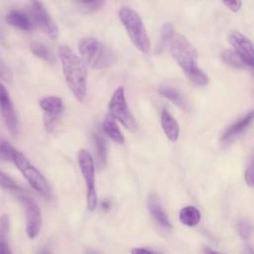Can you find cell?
<instances>
[{"label": "cell", "mask_w": 254, "mask_h": 254, "mask_svg": "<svg viewBox=\"0 0 254 254\" xmlns=\"http://www.w3.org/2000/svg\"><path fill=\"white\" fill-rule=\"evenodd\" d=\"M203 254H222V253H220L218 251H215V250H212L208 247H204L203 248Z\"/></svg>", "instance_id": "e575fe53"}, {"label": "cell", "mask_w": 254, "mask_h": 254, "mask_svg": "<svg viewBox=\"0 0 254 254\" xmlns=\"http://www.w3.org/2000/svg\"><path fill=\"white\" fill-rule=\"evenodd\" d=\"M79 1L85 5H93V4L97 3L99 0H79Z\"/></svg>", "instance_id": "8d00e7d4"}, {"label": "cell", "mask_w": 254, "mask_h": 254, "mask_svg": "<svg viewBox=\"0 0 254 254\" xmlns=\"http://www.w3.org/2000/svg\"><path fill=\"white\" fill-rule=\"evenodd\" d=\"M228 42L233 47V50L241 57L244 63L252 67L254 64L253 57V45L252 42L241 32L232 30L228 33L227 36Z\"/></svg>", "instance_id": "30bf717a"}, {"label": "cell", "mask_w": 254, "mask_h": 254, "mask_svg": "<svg viewBox=\"0 0 254 254\" xmlns=\"http://www.w3.org/2000/svg\"><path fill=\"white\" fill-rule=\"evenodd\" d=\"M12 161L35 190H37L38 192L45 196L50 195L51 188L47 180L40 173V171L36 167H34L20 151H15Z\"/></svg>", "instance_id": "52a82bcc"}, {"label": "cell", "mask_w": 254, "mask_h": 254, "mask_svg": "<svg viewBox=\"0 0 254 254\" xmlns=\"http://www.w3.org/2000/svg\"><path fill=\"white\" fill-rule=\"evenodd\" d=\"M175 35L174 26L172 23H165L161 29V42H160V50H162L167 43H170L173 36Z\"/></svg>", "instance_id": "484cf974"}, {"label": "cell", "mask_w": 254, "mask_h": 254, "mask_svg": "<svg viewBox=\"0 0 254 254\" xmlns=\"http://www.w3.org/2000/svg\"><path fill=\"white\" fill-rule=\"evenodd\" d=\"M221 2L232 12L236 13L240 10L242 1L241 0H221Z\"/></svg>", "instance_id": "f546056e"}, {"label": "cell", "mask_w": 254, "mask_h": 254, "mask_svg": "<svg viewBox=\"0 0 254 254\" xmlns=\"http://www.w3.org/2000/svg\"><path fill=\"white\" fill-rule=\"evenodd\" d=\"M0 110H1V114L3 116V119L5 120V123L8 127V129L10 130V132L12 134H17L18 133V120H17V116H16V112L15 109L13 107V103L11 102L10 99L1 102L0 103Z\"/></svg>", "instance_id": "2e32d148"}, {"label": "cell", "mask_w": 254, "mask_h": 254, "mask_svg": "<svg viewBox=\"0 0 254 254\" xmlns=\"http://www.w3.org/2000/svg\"><path fill=\"white\" fill-rule=\"evenodd\" d=\"M0 78L6 81L7 83H10L12 80V72L10 68L0 60Z\"/></svg>", "instance_id": "f1b7e54d"}, {"label": "cell", "mask_w": 254, "mask_h": 254, "mask_svg": "<svg viewBox=\"0 0 254 254\" xmlns=\"http://www.w3.org/2000/svg\"><path fill=\"white\" fill-rule=\"evenodd\" d=\"M30 48H31L32 53L36 57H38V58H40V59H42V60H44L46 62L53 63V60H54L53 56L50 53V51L48 50V48L45 47L44 45L39 44V43H32Z\"/></svg>", "instance_id": "603a6c76"}, {"label": "cell", "mask_w": 254, "mask_h": 254, "mask_svg": "<svg viewBox=\"0 0 254 254\" xmlns=\"http://www.w3.org/2000/svg\"><path fill=\"white\" fill-rule=\"evenodd\" d=\"M161 125L165 135L170 141L175 142L178 140L180 135V126L177 120L167 110H163L161 113Z\"/></svg>", "instance_id": "9a60e30c"}, {"label": "cell", "mask_w": 254, "mask_h": 254, "mask_svg": "<svg viewBox=\"0 0 254 254\" xmlns=\"http://www.w3.org/2000/svg\"><path fill=\"white\" fill-rule=\"evenodd\" d=\"M101 205H102V209H105V210H108V209L111 208V203H110V201L107 200V199L104 200Z\"/></svg>", "instance_id": "d590c367"}, {"label": "cell", "mask_w": 254, "mask_h": 254, "mask_svg": "<svg viewBox=\"0 0 254 254\" xmlns=\"http://www.w3.org/2000/svg\"><path fill=\"white\" fill-rule=\"evenodd\" d=\"M0 254H12L8 239H0Z\"/></svg>", "instance_id": "1f68e13d"}, {"label": "cell", "mask_w": 254, "mask_h": 254, "mask_svg": "<svg viewBox=\"0 0 254 254\" xmlns=\"http://www.w3.org/2000/svg\"><path fill=\"white\" fill-rule=\"evenodd\" d=\"M40 254H50V253H48V252H46V251H43V252H41Z\"/></svg>", "instance_id": "f35d334b"}, {"label": "cell", "mask_w": 254, "mask_h": 254, "mask_svg": "<svg viewBox=\"0 0 254 254\" xmlns=\"http://www.w3.org/2000/svg\"><path fill=\"white\" fill-rule=\"evenodd\" d=\"M8 99H10L9 94H8V91H7V89L4 87V85H3L2 83H0V103L6 101V100H8Z\"/></svg>", "instance_id": "d6a6232c"}, {"label": "cell", "mask_w": 254, "mask_h": 254, "mask_svg": "<svg viewBox=\"0 0 254 254\" xmlns=\"http://www.w3.org/2000/svg\"><path fill=\"white\" fill-rule=\"evenodd\" d=\"M148 209L151 213V215L154 217V219L164 228L166 229H171L172 228V223L163 209L160 200L158 199V196L154 193L150 194L149 199H148Z\"/></svg>", "instance_id": "4fadbf2b"}, {"label": "cell", "mask_w": 254, "mask_h": 254, "mask_svg": "<svg viewBox=\"0 0 254 254\" xmlns=\"http://www.w3.org/2000/svg\"><path fill=\"white\" fill-rule=\"evenodd\" d=\"M236 230L239 236L244 240H248L252 236V224L246 219H241L237 221Z\"/></svg>", "instance_id": "d4e9b609"}, {"label": "cell", "mask_w": 254, "mask_h": 254, "mask_svg": "<svg viewBox=\"0 0 254 254\" xmlns=\"http://www.w3.org/2000/svg\"><path fill=\"white\" fill-rule=\"evenodd\" d=\"M5 21L7 24L23 31H31L33 29V23L31 19L23 12L11 11L5 17Z\"/></svg>", "instance_id": "e0dca14e"}, {"label": "cell", "mask_w": 254, "mask_h": 254, "mask_svg": "<svg viewBox=\"0 0 254 254\" xmlns=\"http://www.w3.org/2000/svg\"><path fill=\"white\" fill-rule=\"evenodd\" d=\"M77 163L86 185V205L90 211H93L97 205L94 161L88 151L81 149L77 154Z\"/></svg>", "instance_id": "8992f818"}, {"label": "cell", "mask_w": 254, "mask_h": 254, "mask_svg": "<svg viewBox=\"0 0 254 254\" xmlns=\"http://www.w3.org/2000/svg\"><path fill=\"white\" fill-rule=\"evenodd\" d=\"M17 197L23 203L26 213V232L30 239L36 238L42 227V214L38 203L25 190L18 192Z\"/></svg>", "instance_id": "ba28073f"}, {"label": "cell", "mask_w": 254, "mask_h": 254, "mask_svg": "<svg viewBox=\"0 0 254 254\" xmlns=\"http://www.w3.org/2000/svg\"><path fill=\"white\" fill-rule=\"evenodd\" d=\"M10 228V220L7 214L0 216V239H8V233Z\"/></svg>", "instance_id": "83f0119b"}, {"label": "cell", "mask_w": 254, "mask_h": 254, "mask_svg": "<svg viewBox=\"0 0 254 254\" xmlns=\"http://www.w3.org/2000/svg\"><path fill=\"white\" fill-rule=\"evenodd\" d=\"M253 120V111H250L248 114H246L243 118L236 121L232 125H230L222 134H221V141L224 143H229L233 139H235L237 136H239L241 133L244 132L245 129L248 128V126L252 123Z\"/></svg>", "instance_id": "8fae6325"}, {"label": "cell", "mask_w": 254, "mask_h": 254, "mask_svg": "<svg viewBox=\"0 0 254 254\" xmlns=\"http://www.w3.org/2000/svg\"><path fill=\"white\" fill-rule=\"evenodd\" d=\"M220 59L225 64L234 68H245L247 66L241 57L234 50L227 49L222 51L220 54Z\"/></svg>", "instance_id": "44dd1931"}, {"label": "cell", "mask_w": 254, "mask_h": 254, "mask_svg": "<svg viewBox=\"0 0 254 254\" xmlns=\"http://www.w3.org/2000/svg\"><path fill=\"white\" fill-rule=\"evenodd\" d=\"M242 254H253V250L251 246H246L244 248V251L242 252Z\"/></svg>", "instance_id": "74e56055"}, {"label": "cell", "mask_w": 254, "mask_h": 254, "mask_svg": "<svg viewBox=\"0 0 254 254\" xmlns=\"http://www.w3.org/2000/svg\"><path fill=\"white\" fill-rule=\"evenodd\" d=\"M158 90H159V93L163 97L167 98L172 103L177 105L181 110H183L185 112L190 111V104H189L188 99L186 98V96L182 92H180L176 88H173L171 86L162 84V85L159 86Z\"/></svg>", "instance_id": "5bb4252c"}, {"label": "cell", "mask_w": 254, "mask_h": 254, "mask_svg": "<svg viewBox=\"0 0 254 254\" xmlns=\"http://www.w3.org/2000/svg\"><path fill=\"white\" fill-rule=\"evenodd\" d=\"M170 52L187 76L199 68L197 65V52L184 35L175 33L170 41Z\"/></svg>", "instance_id": "277c9868"}, {"label": "cell", "mask_w": 254, "mask_h": 254, "mask_svg": "<svg viewBox=\"0 0 254 254\" xmlns=\"http://www.w3.org/2000/svg\"><path fill=\"white\" fill-rule=\"evenodd\" d=\"M102 127H103V130L106 133V135L111 140H113L115 143L120 144V145L124 144V142H125L124 135L120 131L118 124L115 122V120L113 118H111L110 116H107L102 122Z\"/></svg>", "instance_id": "d6986e66"}, {"label": "cell", "mask_w": 254, "mask_h": 254, "mask_svg": "<svg viewBox=\"0 0 254 254\" xmlns=\"http://www.w3.org/2000/svg\"><path fill=\"white\" fill-rule=\"evenodd\" d=\"M131 254H154V253L145 248H134L132 249Z\"/></svg>", "instance_id": "836d02e7"}, {"label": "cell", "mask_w": 254, "mask_h": 254, "mask_svg": "<svg viewBox=\"0 0 254 254\" xmlns=\"http://www.w3.org/2000/svg\"><path fill=\"white\" fill-rule=\"evenodd\" d=\"M179 218L187 226H195L200 221V212L194 206H185L180 210Z\"/></svg>", "instance_id": "ffe728a7"}, {"label": "cell", "mask_w": 254, "mask_h": 254, "mask_svg": "<svg viewBox=\"0 0 254 254\" xmlns=\"http://www.w3.org/2000/svg\"><path fill=\"white\" fill-rule=\"evenodd\" d=\"M0 188L3 190H7L10 191L16 192V193L24 190L7 174L2 172L1 170H0Z\"/></svg>", "instance_id": "7402d4cb"}, {"label": "cell", "mask_w": 254, "mask_h": 254, "mask_svg": "<svg viewBox=\"0 0 254 254\" xmlns=\"http://www.w3.org/2000/svg\"><path fill=\"white\" fill-rule=\"evenodd\" d=\"M108 116L119 121L129 131H135L137 128L136 120L128 106L125 97L124 87L119 86L113 92L108 103Z\"/></svg>", "instance_id": "5b68a950"}, {"label": "cell", "mask_w": 254, "mask_h": 254, "mask_svg": "<svg viewBox=\"0 0 254 254\" xmlns=\"http://www.w3.org/2000/svg\"><path fill=\"white\" fill-rule=\"evenodd\" d=\"M32 23L35 24L41 31L48 35L51 39H56L59 35L57 25L49 16L44 6L39 2L35 1L30 9Z\"/></svg>", "instance_id": "9c48e42d"}, {"label": "cell", "mask_w": 254, "mask_h": 254, "mask_svg": "<svg viewBox=\"0 0 254 254\" xmlns=\"http://www.w3.org/2000/svg\"><path fill=\"white\" fill-rule=\"evenodd\" d=\"M93 143L95 149L96 166L99 170L103 169L107 162V147L105 139L98 133L93 134Z\"/></svg>", "instance_id": "ac0fdd59"}, {"label": "cell", "mask_w": 254, "mask_h": 254, "mask_svg": "<svg viewBox=\"0 0 254 254\" xmlns=\"http://www.w3.org/2000/svg\"><path fill=\"white\" fill-rule=\"evenodd\" d=\"M16 149L5 139L0 138V159L3 161H12Z\"/></svg>", "instance_id": "cb8c5ba5"}, {"label": "cell", "mask_w": 254, "mask_h": 254, "mask_svg": "<svg viewBox=\"0 0 254 254\" xmlns=\"http://www.w3.org/2000/svg\"><path fill=\"white\" fill-rule=\"evenodd\" d=\"M39 103H40V107L45 112L44 116L60 119L64 110V102L60 96H56V95L46 96V97H43Z\"/></svg>", "instance_id": "7c38bea8"}, {"label": "cell", "mask_w": 254, "mask_h": 254, "mask_svg": "<svg viewBox=\"0 0 254 254\" xmlns=\"http://www.w3.org/2000/svg\"><path fill=\"white\" fill-rule=\"evenodd\" d=\"M188 77L196 85H205L208 83V76L200 68L196 69L192 73L189 74Z\"/></svg>", "instance_id": "4316f807"}, {"label": "cell", "mask_w": 254, "mask_h": 254, "mask_svg": "<svg viewBox=\"0 0 254 254\" xmlns=\"http://www.w3.org/2000/svg\"><path fill=\"white\" fill-rule=\"evenodd\" d=\"M245 182L250 188H252L254 186V166H253V163H251L249 165V167L247 168V170L245 172Z\"/></svg>", "instance_id": "4dcf8cb0"}, {"label": "cell", "mask_w": 254, "mask_h": 254, "mask_svg": "<svg viewBox=\"0 0 254 254\" xmlns=\"http://www.w3.org/2000/svg\"><path fill=\"white\" fill-rule=\"evenodd\" d=\"M58 54L62 63L66 85L74 97L82 102L86 93L87 68L84 62L67 46L59 47Z\"/></svg>", "instance_id": "6da1fadb"}, {"label": "cell", "mask_w": 254, "mask_h": 254, "mask_svg": "<svg viewBox=\"0 0 254 254\" xmlns=\"http://www.w3.org/2000/svg\"><path fill=\"white\" fill-rule=\"evenodd\" d=\"M118 16L133 45L141 53L147 54L150 51V39L138 13L129 7H122Z\"/></svg>", "instance_id": "3957f363"}, {"label": "cell", "mask_w": 254, "mask_h": 254, "mask_svg": "<svg viewBox=\"0 0 254 254\" xmlns=\"http://www.w3.org/2000/svg\"><path fill=\"white\" fill-rule=\"evenodd\" d=\"M81 60L92 68H106L116 60L114 52L95 38H84L78 44Z\"/></svg>", "instance_id": "7a4b0ae2"}]
</instances>
